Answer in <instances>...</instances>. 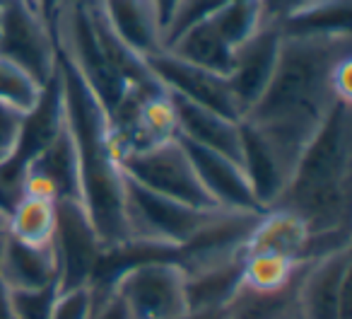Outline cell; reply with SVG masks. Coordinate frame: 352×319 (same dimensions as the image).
I'll list each match as a JSON object with an SVG mask.
<instances>
[{"label":"cell","instance_id":"14","mask_svg":"<svg viewBox=\"0 0 352 319\" xmlns=\"http://www.w3.org/2000/svg\"><path fill=\"white\" fill-rule=\"evenodd\" d=\"M304 259L275 254V251H256L241 259V285L256 293H280L294 285Z\"/></svg>","mask_w":352,"mask_h":319},{"label":"cell","instance_id":"20","mask_svg":"<svg viewBox=\"0 0 352 319\" xmlns=\"http://www.w3.org/2000/svg\"><path fill=\"white\" fill-rule=\"evenodd\" d=\"M350 80H352V61L350 54H345L333 63L331 73H328V88H331L333 99L340 104H347V107H350V99H352Z\"/></svg>","mask_w":352,"mask_h":319},{"label":"cell","instance_id":"17","mask_svg":"<svg viewBox=\"0 0 352 319\" xmlns=\"http://www.w3.org/2000/svg\"><path fill=\"white\" fill-rule=\"evenodd\" d=\"M99 293L92 283L58 288L49 309V319H92Z\"/></svg>","mask_w":352,"mask_h":319},{"label":"cell","instance_id":"18","mask_svg":"<svg viewBox=\"0 0 352 319\" xmlns=\"http://www.w3.org/2000/svg\"><path fill=\"white\" fill-rule=\"evenodd\" d=\"M58 288L10 293V319H49V309Z\"/></svg>","mask_w":352,"mask_h":319},{"label":"cell","instance_id":"13","mask_svg":"<svg viewBox=\"0 0 352 319\" xmlns=\"http://www.w3.org/2000/svg\"><path fill=\"white\" fill-rule=\"evenodd\" d=\"M56 223H58L56 203L20 196L8 213V235L22 245L49 247L54 245Z\"/></svg>","mask_w":352,"mask_h":319},{"label":"cell","instance_id":"16","mask_svg":"<svg viewBox=\"0 0 352 319\" xmlns=\"http://www.w3.org/2000/svg\"><path fill=\"white\" fill-rule=\"evenodd\" d=\"M230 3H234V0H174V6H171L169 15L164 20V30H162V49H166L191 25L206 20V17L222 10Z\"/></svg>","mask_w":352,"mask_h":319},{"label":"cell","instance_id":"10","mask_svg":"<svg viewBox=\"0 0 352 319\" xmlns=\"http://www.w3.org/2000/svg\"><path fill=\"white\" fill-rule=\"evenodd\" d=\"M99 8L133 54L147 59L162 51V15L152 0H99Z\"/></svg>","mask_w":352,"mask_h":319},{"label":"cell","instance_id":"5","mask_svg":"<svg viewBox=\"0 0 352 319\" xmlns=\"http://www.w3.org/2000/svg\"><path fill=\"white\" fill-rule=\"evenodd\" d=\"M145 63L152 70V75L171 94L188 99V102L198 104V107L212 109V112L222 114L227 119L241 121V112L236 107V99L232 94V88L225 75L212 73V70L201 68V65H193L188 61L176 59L166 49L147 56Z\"/></svg>","mask_w":352,"mask_h":319},{"label":"cell","instance_id":"4","mask_svg":"<svg viewBox=\"0 0 352 319\" xmlns=\"http://www.w3.org/2000/svg\"><path fill=\"white\" fill-rule=\"evenodd\" d=\"M0 54L27 68L41 85H49L58 70L49 27L25 0H8L0 8Z\"/></svg>","mask_w":352,"mask_h":319},{"label":"cell","instance_id":"8","mask_svg":"<svg viewBox=\"0 0 352 319\" xmlns=\"http://www.w3.org/2000/svg\"><path fill=\"white\" fill-rule=\"evenodd\" d=\"M280 41H283L280 27L263 25L236 51L230 73H227V83H230L232 94L236 99L241 119L249 116V112L256 107L258 97L263 94L270 73L275 68V61H278Z\"/></svg>","mask_w":352,"mask_h":319},{"label":"cell","instance_id":"23","mask_svg":"<svg viewBox=\"0 0 352 319\" xmlns=\"http://www.w3.org/2000/svg\"><path fill=\"white\" fill-rule=\"evenodd\" d=\"M6 235H8V211L0 206V242L6 240Z\"/></svg>","mask_w":352,"mask_h":319},{"label":"cell","instance_id":"21","mask_svg":"<svg viewBox=\"0 0 352 319\" xmlns=\"http://www.w3.org/2000/svg\"><path fill=\"white\" fill-rule=\"evenodd\" d=\"M92 319H135L128 309V305L123 302V298L113 290H104V295H99L97 307H94Z\"/></svg>","mask_w":352,"mask_h":319},{"label":"cell","instance_id":"12","mask_svg":"<svg viewBox=\"0 0 352 319\" xmlns=\"http://www.w3.org/2000/svg\"><path fill=\"white\" fill-rule=\"evenodd\" d=\"M309 237L311 232L297 213L283 206H273L256 216L244 240V254L275 251V254L292 256V259H304Z\"/></svg>","mask_w":352,"mask_h":319},{"label":"cell","instance_id":"9","mask_svg":"<svg viewBox=\"0 0 352 319\" xmlns=\"http://www.w3.org/2000/svg\"><path fill=\"white\" fill-rule=\"evenodd\" d=\"M0 278L10 293L58 288V261L54 245L32 247L6 235L0 242Z\"/></svg>","mask_w":352,"mask_h":319},{"label":"cell","instance_id":"1","mask_svg":"<svg viewBox=\"0 0 352 319\" xmlns=\"http://www.w3.org/2000/svg\"><path fill=\"white\" fill-rule=\"evenodd\" d=\"M121 172L131 182L145 187L147 192H155L171 201L186 203L198 211H220L203 189L182 145V138L138 152H128L121 160Z\"/></svg>","mask_w":352,"mask_h":319},{"label":"cell","instance_id":"2","mask_svg":"<svg viewBox=\"0 0 352 319\" xmlns=\"http://www.w3.org/2000/svg\"><path fill=\"white\" fill-rule=\"evenodd\" d=\"M186 271L174 259H145L123 269L111 283L135 319H182L186 314Z\"/></svg>","mask_w":352,"mask_h":319},{"label":"cell","instance_id":"7","mask_svg":"<svg viewBox=\"0 0 352 319\" xmlns=\"http://www.w3.org/2000/svg\"><path fill=\"white\" fill-rule=\"evenodd\" d=\"M182 145L201 179L203 189L212 198L220 211L234 213H261V206L256 203V196L251 192V184L246 179V172L236 160L215 152L210 147L196 145L182 138Z\"/></svg>","mask_w":352,"mask_h":319},{"label":"cell","instance_id":"11","mask_svg":"<svg viewBox=\"0 0 352 319\" xmlns=\"http://www.w3.org/2000/svg\"><path fill=\"white\" fill-rule=\"evenodd\" d=\"M171 97H174L176 114H179V138L222 152L241 165V121L227 119L212 109L198 107L176 94Z\"/></svg>","mask_w":352,"mask_h":319},{"label":"cell","instance_id":"22","mask_svg":"<svg viewBox=\"0 0 352 319\" xmlns=\"http://www.w3.org/2000/svg\"><path fill=\"white\" fill-rule=\"evenodd\" d=\"M0 319H10V290L0 278Z\"/></svg>","mask_w":352,"mask_h":319},{"label":"cell","instance_id":"19","mask_svg":"<svg viewBox=\"0 0 352 319\" xmlns=\"http://www.w3.org/2000/svg\"><path fill=\"white\" fill-rule=\"evenodd\" d=\"M22 128H25V116L10 109L0 107V157L10 160L12 152L17 150L22 138Z\"/></svg>","mask_w":352,"mask_h":319},{"label":"cell","instance_id":"15","mask_svg":"<svg viewBox=\"0 0 352 319\" xmlns=\"http://www.w3.org/2000/svg\"><path fill=\"white\" fill-rule=\"evenodd\" d=\"M46 85L12 59L0 54V107L30 116L41 104Z\"/></svg>","mask_w":352,"mask_h":319},{"label":"cell","instance_id":"3","mask_svg":"<svg viewBox=\"0 0 352 319\" xmlns=\"http://www.w3.org/2000/svg\"><path fill=\"white\" fill-rule=\"evenodd\" d=\"M294 319H350V249L304 261L294 280Z\"/></svg>","mask_w":352,"mask_h":319},{"label":"cell","instance_id":"6","mask_svg":"<svg viewBox=\"0 0 352 319\" xmlns=\"http://www.w3.org/2000/svg\"><path fill=\"white\" fill-rule=\"evenodd\" d=\"M56 208H58V223H56L54 251L58 261V288L92 283L97 276L102 242L82 203L60 201L56 203Z\"/></svg>","mask_w":352,"mask_h":319}]
</instances>
